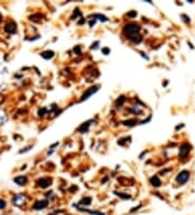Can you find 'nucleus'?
<instances>
[{"instance_id":"4","label":"nucleus","mask_w":195,"mask_h":215,"mask_svg":"<svg viewBox=\"0 0 195 215\" xmlns=\"http://www.w3.org/2000/svg\"><path fill=\"white\" fill-rule=\"evenodd\" d=\"M26 201V197L23 195H15L14 198H13V204H15V205H17V207H21L22 204L25 203Z\"/></svg>"},{"instance_id":"20","label":"nucleus","mask_w":195,"mask_h":215,"mask_svg":"<svg viewBox=\"0 0 195 215\" xmlns=\"http://www.w3.org/2000/svg\"><path fill=\"white\" fill-rule=\"evenodd\" d=\"M98 44H99V43H98V41H96V43L94 44V46H92V47H91V48H94V49H96V47H98Z\"/></svg>"},{"instance_id":"2","label":"nucleus","mask_w":195,"mask_h":215,"mask_svg":"<svg viewBox=\"0 0 195 215\" xmlns=\"http://www.w3.org/2000/svg\"><path fill=\"white\" fill-rule=\"evenodd\" d=\"M189 178H190V173L188 172V171H182V172H180L178 174L176 180H177L178 184L183 185V184H185L188 180H189Z\"/></svg>"},{"instance_id":"5","label":"nucleus","mask_w":195,"mask_h":215,"mask_svg":"<svg viewBox=\"0 0 195 215\" xmlns=\"http://www.w3.org/2000/svg\"><path fill=\"white\" fill-rule=\"evenodd\" d=\"M47 207H48V201L47 200H40V201H36V203L34 204L33 209L36 210V211H39V210H43Z\"/></svg>"},{"instance_id":"8","label":"nucleus","mask_w":195,"mask_h":215,"mask_svg":"<svg viewBox=\"0 0 195 215\" xmlns=\"http://www.w3.org/2000/svg\"><path fill=\"white\" fill-rule=\"evenodd\" d=\"M38 186L41 188H47L51 185V179L50 178H40L39 180L37 181Z\"/></svg>"},{"instance_id":"6","label":"nucleus","mask_w":195,"mask_h":215,"mask_svg":"<svg viewBox=\"0 0 195 215\" xmlns=\"http://www.w3.org/2000/svg\"><path fill=\"white\" fill-rule=\"evenodd\" d=\"M4 29H6V32L9 33V34H13V33H15V31H16V24L11 21V22L7 23L6 26H4Z\"/></svg>"},{"instance_id":"16","label":"nucleus","mask_w":195,"mask_h":215,"mask_svg":"<svg viewBox=\"0 0 195 215\" xmlns=\"http://www.w3.org/2000/svg\"><path fill=\"white\" fill-rule=\"evenodd\" d=\"M6 205H7L6 202H4V201H3V200H1V199H0V210L4 209V207H6Z\"/></svg>"},{"instance_id":"13","label":"nucleus","mask_w":195,"mask_h":215,"mask_svg":"<svg viewBox=\"0 0 195 215\" xmlns=\"http://www.w3.org/2000/svg\"><path fill=\"white\" fill-rule=\"evenodd\" d=\"M80 204H86V205L91 204V198H84L80 201Z\"/></svg>"},{"instance_id":"15","label":"nucleus","mask_w":195,"mask_h":215,"mask_svg":"<svg viewBox=\"0 0 195 215\" xmlns=\"http://www.w3.org/2000/svg\"><path fill=\"white\" fill-rule=\"evenodd\" d=\"M4 121H6V115L3 114V112H0V124L3 123Z\"/></svg>"},{"instance_id":"17","label":"nucleus","mask_w":195,"mask_h":215,"mask_svg":"<svg viewBox=\"0 0 195 215\" xmlns=\"http://www.w3.org/2000/svg\"><path fill=\"white\" fill-rule=\"evenodd\" d=\"M74 51H75V52H77V54H80V47H79V46L75 47V48H74Z\"/></svg>"},{"instance_id":"7","label":"nucleus","mask_w":195,"mask_h":215,"mask_svg":"<svg viewBox=\"0 0 195 215\" xmlns=\"http://www.w3.org/2000/svg\"><path fill=\"white\" fill-rule=\"evenodd\" d=\"M98 90H99V86H96V87H91L90 89H88V90L86 91L84 95H82V98L80 99V101H84V100L88 99V98H89L92 93H94L96 91H98Z\"/></svg>"},{"instance_id":"18","label":"nucleus","mask_w":195,"mask_h":215,"mask_svg":"<svg viewBox=\"0 0 195 215\" xmlns=\"http://www.w3.org/2000/svg\"><path fill=\"white\" fill-rule=\"evenodd\" d=\"M102 52H103L104 54H108V53H110V49H108V48H103V49H102Z\"/></svg>"},{"instance_id":"1","label":"nucleus","mask_w":195,"mask_h":215,"mask_svg":"<svg viewBox=\"0 0 195 215\" xmlns=\"http://www.w3.org/2000/svg\"><path fill=\"white\" fill-rule=\"evenodd\" d=\"M139 31H140V26L134 24V23L127 24V25H125V27H124V33L127 35V38L136 44L140 43L142 39L141 36L138 34Z\"/></svg>"},{"instance_id":"9","label":"nucleus","mask_w":195,"mask_h":215,"mask_svg":"<svg viewBox=\"0 0 195 215\" xmlns=\"http://www.w3.org/2000/svg\"><path fill=\"white\" fill-rule=\"evenodd\" d=\"M14 183H16L20 186H24L27 183V178L24 177V176H19V177H15L14 178Z\"/></svg>"},{"instance_id":"10","label":"nucleus","mask_w":195,"mask_h":215,"mask_svg":"<svg viewBox=\"0 0 195 215\" xmlns=\"http://www.w3.org/2000/svg\"><path fill=\"white\" fill-rule=\"evenodd\" d=\"M150 181H151V184H152L153 186H155V187L161 186V180H159V178L157 177V176H153L152 178L150 179Z\"/></svg>"},{"instance_id":"19","label":"nucleus","mask_w":195,"mask_h":215,"mask_svg":"<svg viewBox=\"0 0 195 215\" xmlns=\"http://www.w3.org/2000/svg\"><path fill=\"white\" fill-rule=\"evenodd\" d=\"M128 15L129 17H134V15H137V13L136 12H130V13H128Z\"/></svg>"},{"instance_id":"11","label":"nucleus","mask_w":195,"mask_h":215,"mask_svg":"<svg viewBox=\"0 0 195 215\" xmlns=\"http://www.w3.org/2000/svg\"><path fill=\"white\" fill-rule=\"evenodd\" d=\"M54 56V52L53 51H45L41 53V57L45 58V59H51V58H53Z\"/></svg>"},{"instance_id":"21","label":"nucleus","mask_w":195,"mask_h":215,"mask_svg":"<svg viewBox=\"0 0 195 215\" xmlns=\"http://www.w3.org/2000/svg\"><path fill=\"white\" fill-rule=\"evenodd\" d=\"M0 22H1V15H0Z\"/></svg>"},{"instance_id":"14","label":"nucleus","mask_w":195,"mask_h":215,"mask_svg":"<svg viewBox=\"0 0 195 215\" xmlns=\"http://www.w3.org/2000/svg\"><path fill=\"white\" fill-rule=\"evenodd\" d=\"M124 101H125V97L122 96V97H120V100L117 99V101H116V105H117V107H120V105L123 104V102H124Z\"/></svg>"},{"instance_id":"3","label":"nucleus","mask_w":195,"mask_h":215,"mask_svg":"<svg viewBox=\"0 0 195 215\" xmlns=\"http://www.w3.org/2000/svg\"><path fill=\"white\" fill-rule=\"evenodd\" d=\"M191 150V146L189 144H183L180 147V151H179V156H180L182 160L187 159V156H189V152Z\"/></svg>"},{"instance_id":"12","label":"nucleus","mask_w":195,"mask_h":215,"mask_svg":"<svg viewBox=\"0 0 195 215\" xmlns=\"http://www.w3.org/2000/svg\"><path fill=\"white\" fill-rule=\"evenodd\" d=\"M89 125H90V122H87V123H85V124H82L81 126L79 127V132L80 133H86L88 130V127H89Z\"/></svg>"}]
</instances>
